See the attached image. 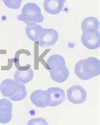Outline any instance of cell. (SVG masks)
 Instances as JSON below:
<instances>
[{
    "mask_svg": "<svg viewBox=\"0 0 100 125\" xmlns=\"http://www.w3.org/2000/svg\"><path fill=\"white\" fill-rule=\"evenodd\" d=\"M30 100L35 106L39 108H45L49 105V98L46 90H34L31 93Z\"/></svg>",
    "mask_w": 100,
    "mask_h": 125,
    "instance_id": "cell-8",
    "label": "cell"
},
{
    "mask_svg": "<svg viewBox=\"0 0 100 125\" xmlns=\"http://www.w3.org/2000/svg\"><path fill=\"white\" fill-rule=\"evenodd\" d=\"M13 104L7 99H0V123L8 124L12 119Z\"/></svg>",
    "mask_w": 100,
    "mask_h": 125,
    "instance_id": "cell-7",
    "label": "cell"
},
{
    "mask_svg": "<svg viewBox=\"0 0 100 125\" xmlns=\"http://www.w3.org/2000/svg\"><path fill=\"white\" fill-rule=\"evenodd\" d=\"M81 29L82 32L100 31V21L95 17H87L82 22Z\"/></svg>",
    "mask_w": 100,
    "mask_h": 125,
    "instance_id": "cell-14",
    "label": "cell"
},
{
    "mask_svg": "<svg viewBox=\"0 0 100 125\" xmlns=\"http://www.w3.org/2000/svg\"><path fill=\"white\" fill-rule=\"evenodd\" d=\"M17 19L28 25L43 22L44 16L42 14L40 7L36 3H28L23 6L22 13L18 15Z\"/></svg>",
    "mask_w": 100,
    "mask_h": 125,
    "instance_id": "cell-2",
    "label": "cell"
},
{
    "mask_svg": "<svg viewBox=\"0 0 100 125\" xmlns=\"http://www.w3.org/2000/svg\"><path fill=\"white\" fill-rule=\"evenodd\" d=\"M87 92L78 85L71 86L67 90V98L68 101L73 104H83L87 99Z\"/></svg>",
    "mask_w": 100,
    "mask_h": 125,
    "instance_id": "cell-3",
    "label": "cell"
},
{
    "mask_svg": "<svg viewBox=\"0 0 100 125\" xmlns=\"http://www.w3.org/2000/svg\"><path fill=\"white\" fill-rule=\"evenodd\" d=\"M67 0H44V9L50 15H58L63 10Z\"/></svg>",
    "mask_w": 100,
    "mask_h": 125,
    "instance_id": "cell-10",
    "label": "cell"
},
{
    "mask_svg": "<svg viewBox=\"0 0 100 125\" xmlns=\"http://www.w3.org/2000/svg\"><path fill=\"white\" fill-rule=\"evenodd\" d=\"M43 27L38 24H31L27 25L25 33L27 37L31 41L38 42L39 38Z\"/></svg>",
    "mask_w": 100,
    "mask_h": 125,
    "instance_id": "cell-15",
    "label": "cell"
},
{
    "mask_svg": "<svg viewBox=\"0 0 100 125\" xmlns=\"http://www.w3.org/2000/svg\"><path fill=\"white\" fill-rule=\"evenodd\" d=\"M23 0H3V3L6 7L12 10L20 8Z\"/></svg>",
    "mask_w": 100,
    "mask_h": 125,
    "instance_id": "cell-17",
    "label": "cell"
},
{
    "mask_svg": "<svg viewBox=\"0 0 100 125\" xmlns=\"http://www.w3.org/2000/svg\"><path fill=\"white\" fill-rule=\"evenodd\" d=\"M49 75L53 80L56 83H64L69 77V70L67 66L55 71H49Z\"/></svg>",
    "mask_w": 100,
    "mask_h": 125,
    "instance_id": "cell-13",
    "label": "cell"
},
{
    "mask_svg": "<svg viewBox=\"0 0 100 125\" xmlns=\"http://www.w3.org/2000/svg\"><path fill=\"white\" fill-rule=\"evenodd\" d=\"M27 125H49L48 122L43 117H35L30 119Z\"/></svg>",
    "mask_w": 100,
    "mask_h": 125,
    "instance_id": "cell-18",
    "label": "cell"
},
{
    "mask_svg": "<svg viewBox=\"0 0 100 125\" xmlns=\"http://www.w3.org/2000/svg\"><path fill=\"white\" fill-rule=\"evenodd\" d=\"M19 83L13 79L6 78L2 81L0 84V92L2 95L6 98L13 96L18 89Z\"/></svg>",
    "mask_w": 100,
    "mask_h": 125,
    "instance_id": "cell-9",
    "label": "cell"
},
{
    "mask_svg": "<svg viewBox=\"0 0 100 125\" xmlns=\"http://www.w3.org/2000/svg\"><path fill=\"white\" fill-rule=\"evenodd\" d=\"M49 98V107H56L62 104L65 100V91L60 87H52L46 90Z\"/></svg>",
    "mask_w": 100,
    "mask_h": 125,
    "instance_id": "cell-6",
    "label": "cell"
},
{
    "mask_svg": "<svg viewBox=\"0 0 100 125\" xmlns=\"http://www.w3.org/2000/svg\"><path fill=\"white\" fill-rule=\"evenodd\" d=\"M34 78V71L33 69L29 68L27 70H17L14 73V80L25 85L33 80Z\"/></svg>",
    "mask_w": 100,
    "mask_h": 125,
    "instance_id": "cell-11",
    "label": "cell"
},
{
    "mask_svg": "<svg viewBox=\"0 0 100 125\" xmlns=\"http://www.w3.org/2000/svg\"><path fill=\"white\" fill-rule=\"evenodd\" d=\"M27 95V91L25 86L23 84L19 83L18 89H17L16 93L13 96L10 98V99L12 101H15V102L21 101L26 97Z\"/></svg>",
    "mask_w": 100,
    "mask_h": 125,
    "instance_id": "cell-16",
    "label": "cell"
},
{
    "mask_svg": "<svg viewBox=\"0 0 100 125\" xmlns=\"http://www.w3.org/2000/svg\"><path fill=\"white\" fill-rule=\"evenodd\" d=\"M58 38V32L55 29L43 28L39 38V45L41 47H51L57 42Z\"/></svg>",
    "mask_w": 100,
    "mask_h": 125,
    "instance_id": "cell-4",
    "label": "cell"
},
{
    "mask_svg": "<svg viewBox=\"0 0 100 125\" xmlns=\"http://www.w3.org/2000/svg\"><path fill=\"white\" fill-rule=\"evenodd\" d=\"M46 63L52 71L60 70L67 66L65 58L60 54L51 55L48 58Z\"/></svg>",
    "mask_w": 100,
    "mask_h": 125,
    "instance_id": "cell-12",
    "label": "cell"
},
{
    "mask_svg": "<svg viewBox=\"0 0 100 125\" xmlns=\"http://www.w3.org/2000/svg\"><path fill=\"white\" fill-rule=\"evenodd\" d=\"M76 76L82 80H89L100 74V61L94 57L77 61L74 67Z\"/></svg>",
    "mask_w": 100,
    "mask_h": 125,
    "instance_id": "cell-1",
    "label": "cell"
},
{
    "mask_svg": "<svg viewBox=\"0 0 100 125\" xmlns=\"http://www.w3.org/2000/svg\"><path fill=\"white\" fill-rule=\"evenodd\" d=\"M82 44L90 50L98 49L100 46V31L83 32L81 36Z\"/></svg>",
    "mask_w": 100,
    "mask_h": 125,
    "instance_id": "cell-5",
    "label": "cell"
}]
</instances>
